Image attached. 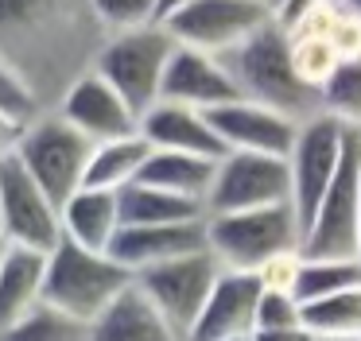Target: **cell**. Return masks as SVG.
I'll return each mask as SVG.
<instances>
[{"mask_svg": "<svg viewBox=\"0 0 361 341\" xmlns=\"http://www.w3.org/2000/svg\"><path fill=\"white\" fill-rule=\"evenodd\" d=\"M218 275H221V264L210 256V248H202V252H190V256H179V260L156 264L148 271H136V287L167 318V326L187 341L206 299H210L214 283H218Z\"/></svg>", "mask_w": 361, "mask_h": 341, "instance_id": "ba28073f", "label": "cell"}, {"mask_svg": "<svg viewBox=\"0 0 361 341\" xmlns=\"http://www.w3.org/2000/svg\"><path fill=\"white\" fill-rule=\"evenodd\" d=\"M268 4H272V0H268Z\"/></svg>", "mask_w": 361, "mask_h": 341, "instance_id": "b9f144b4", "label": "cell"}, {"mask_svg": "<svg viewBox=\"0 0 361 341\" xmlns=\"http://www.w3.org/2000/svg\"><path fill=\"white\" fill-rule=\"evenodd\" d=\"M24 132H27V124H20L16 116H8V113H0V159H12V155H16Z\"/></svg>", "mask_w": 361, "mask_h": 341, "instance_id": "836d02e7", "label": "cell"}, {"mask_svg": "<svg viewBox=\"0 0 361 341\" xmlns=\"http://www.w3.org/2000/svg\"><path fill=\"white\" fill-rule=\"evenodd\" d=\"M86 341H183V337L167 326V318L148 302V294L133 283L86 330Z\"/></svg>", "mask_w": 361, "mask_h": 341, "instance_id": "44dd1931", "label": "cell"}, {"mask_svg": "<svg viewBox=\"0 0 361 341\" xmlns=\"http://www.w3.org/2000/svg\"><path fill=\"white\" fill-rule=\"evenodd\" d=\"M121 225H125V217H121V194H113V190L82 186L63 206V237H71L74 244L90 248V252H109Z\"/></svg>", "mask_w": 361, "mask_h": 341, "instance_id": "ffe728a7", "label": "cell"}, {"mask_svg": "<svg viewBox=\"0 0 361 341\" xmlns=\"http://www.w3.org/2000/svg\"><path fill=\"white\" fill-rule=\"evenodd\" d=\"M0 113L16 116L20 124H32V120H39V116L47 113L43 101L35 97V89L8 66V62H0Z\"/></svg>", "mask_w": 361, "mask_h": 341, "instance_id": "4dcf8cb0", "label": "cell"}, {"mask_svg": "<svg viewBox=\"0 0 361 341\" xmlns=\"http://www.w3.org/2000/svg\"><path fill=\"white\" fill-rule=\"evenodd\" d=\"M133 283L136 275L128 268H121L109 252H90V248L74 244L71 237H63L47 252L43 302L55 306L63 318H71L74 326L90 330Z\"/></svg>", "mask_w": 361, "mask_h": 341, "instance_id": "3957f363", "label": "cell"}, {"mask_svg": "<svg viewBox=\"0 0 361 341\" xmlns=\"http://www.w3.org/2000/svg\"><path fill=\"white\" fill-rule=\"evenodd\" d=\"M214 175H218V163L214 159L152 147V155H148V163H144V170H140L136 182L159 186V190H167V194H179V198H190V202H202L206 206L210 186H214Z\"/></svg>", "mask_w": 361, "mask_h": 341, "instance_id": "7402d4cb", "label": "cell"}, {"mask_svg": "<svg viewBox=\"0 0 361 341\" xmlns=\"http://www.w3.org/2000/svg\"><path fill=\"white\" fill-rule=\"evenodd\" d=\"M249 341H314V333L307 326H295V330H252Z\"/></svg>", "mask_w": 361, "mask_h": 341, "instance_id": "e575fe53", "label": "cell"}, {"mask_svg": "<svg viewBox=\"0 0 361 341\" xmlns=\"http://www.w3.org/2000/svg\"><path fill=\"white\" fill-rule=\"evenodd\" d=\"M206 248V221H187V225H121L109 256L136 271H148L156 264L179 260V256L202 252Z\"/></svg>", "mask_w": 361, "mask_h": 341, "instance_id": "e0dca14e", "label": "cell"}, {"mask_svg": "<svg viewBox=\"0 0 361 341\" xmlns=\"http://www.w3.org/2000/svg\"><path fill=\"white\" fill-rule=\"evenodd\" d=\"M218 58L226 62L229 78L245 101L268 105L299 124L322 113V97L299 78L295 62H291V35L276 20Z\"/></svg>", "mask_w": 361, "mask_h": 341, "instance_id": "7a4b0ae2", "label": "cell"}, {"mask_svg": "<svg viewBox=\"0 0 361 341\" xmlns=\"http://www.w3.org/2000/svg\"><path fill=\"white\" fill-rule=\"evenodd\" d=\"M148 155H152V144L140 136V132H136V136H128V140H109V144H97L94 147V159H90V170H86V186L121 194L125 186H133L136 178H140Z\"/></svg>", "mask_w": 361, "mask_h": 341, "instance_id": "cb8c5ba5", "label": "cell"}, {"mask_svg": "<svg viewBox=\"0 0 361 341\" xmlns=\"http://www.w3.org/2000/svg\"><path fill=\"white\" fill-rule=\"evenodd\" d=\"M303 322L314 337H350L361 341V287H350L342 294L307 302Z\"/></svg>", "mask_w": 361, "mask_h": 341, "instance_id": "484cf974", "label": "cell"}, {"mask_svg": "<svg viewBox=\"0 0 361 341\" xmlns=\"http://www.w3.org/2000/svg\"><path fill=\"white\" fill-rule=\"evenodd\" d=\"M0 240L35 252H51L63 240V209L43 194L16 155L0 159Z\"/></svg>", "mask_w": 361, "mask_h": 341, "instance_id": "8fae6325", "label": "cell"}, {"mask_svg": "<svg viewBox=\"0 0 361 341\" xmlns=\"http://www.w3.org/2000/svg\"><path fill=\"white\" fill-rule=\"evenodd\" d=\"M330 0H276L272 4V16H276V23H280L283 31H295L299 23H307L319 8H326Z\"/></svg>", "mask_w": 361, "mask_h": 341, "instance_id": "d6a6232c", "label": "cell"}, {"mask_svg": "<svg viewBox=\"0 0 361 341\" xmlns=\"http://www.w3.org/2000/svg\"><path fill=\"white\" fill-rule=\"evenodd\" d=\"M345 136L350 124H342L330 113H314L311 120L299 124L295 147L288 155L291 167V209H295L299 225L311 221L314 206L322 202L326 186L334 182L338 167H342V151H345Z\"/></svg>", "mask_w": 361, "mask_h": 341, "instance_id": "7c38bea8", "label": "cell"}, {"mask_svg": "<svg viewBox=\"0 0 361 341\" xmlns=\"http://www.w3.org/2000/svg\"><path fill=\"white\" fill-rule=\"evenodd\" d=\"M260 283L257 271H226L221 268L202 314L187 341H241L252 337L257 330V302H260Z\"/></svg>", "mask_w": 361, "mask_h": 341, "instance_id": "9a60e30c", "label": "cell"}, {"mask_svg": "<svg viewBox=\"0 0 361 341\" xmlns=\"http://www.w3.org/2000/svg\"><path fill=\"white\" fill-rule=\"evenodd\" d=\"M322 113L338 116L350 128H361V54L345 58L322 85Z\"/></svg>", "mask_w": 361, "mask_h": 341, "instance_id": "83f0119b", "label": "cell"}, {"mask_svg": "<svg viewBox=\"0 0 361 341\" xmlns=\"http://www.w3.org/2000/svg\"><path fill=\"white\" fill-rule=\"evenodd\" d=\"M237 97L241 93H237L233 78H229L226 62L218 54L195 51V46H175L167 74H164V97L159 101H175V105L210 113V108H221Z\"/></svg>", "mask_w": 361, "mask_h": 341, "instance_id": "2e32d148", "label": "cell"}, {"mask_svg": "<svg viewBox=\"0 0 361 341\" xmlns=\"http://www.w3.org/2000/svg\"><path fill=\"white\" fill-rule=\"evenodd\" d=\"M288 35H291V62H295L299 78L322 97V85L334 78V70L345 62V54L314 27H299V31H288Z\"/></svg>", "mask_w": 361, "mask_h": 341, "instance_id": "4316f807", "label": "cell"}, {"mask_svg": "<svg viewBox=\"0 0 361 341\" xmlns=\"http://www.w3.org/2000/svg\"><path fill=\"white\" fill-rule=\"evenodd\" d=\"M350 287H361V256H334V260H307L303 256L291 294L307 306V302L342 294Z\"/></svg>", "mask_w": 361, "mask_h": 341, "instance_id": "d4e9b609", "label": "cell"}, {"mask_svg": "<svg viewBox=\"0 0 361 341\" xmlns=\"http://www.w3.org/2000/svg\"><path fill=\"white\" fill-rule=\"evenodd\" d=\"M140 136L159 151H187V155H202V159L221 163L229 155V147L221 144V136L214 132L210 116L198 108L175 105V101H159L156 108L140 116Z\"/></svg>", "mask_w": 361, "mask_h": 341, "instance_id": "ac0fdd59", "label": "cell"}, {"mask_svg": "<svg viewBox=\"0 0 361 341\" xmlns=\"http://www.w3.org/2000/svg\"><path fill=\"white\" fill-rule=\"evenodd\" d=\"M94 140H86L74 124H66L55 108L27 124L24 140L16 147V159L27 167V175L43 186L59 209L86 186V170L94 159Z\"/></svg>", "mask_w": 361, "mask_h": 341, "instance_id": "8992f818", "label": "cell"}, {"mask_svg": "<svg viewBox=\"0 0 361 341\" xmlns=\"http://www.w3.org/2000/svg\"><path fill=\"white\" fill-rule=\"evenodd\" d=\"M303 225L291 206L241 209L206 217V248L226 271H264L272 260L299 252Z\"/></svg>", "mask_w": 361, "mask_h": 341, "instance_id": "277c9868", "label": "cell"}, {"mask_svg": "<svg viewBox=\"0 0 361 341\" xmlns=\"http://www.w3.org/2000/svg\"><path fill=\"white\" fill-rule=\"evenodd\" d=\"M291 206V167L280 155L257 151H229L218 163L206 217L210 213H241V209Z\"/></svg>", "mask_w": 361, "mask_h": 341, "instance_id": "30bf717a", "label": "cell"}, {"mask_svg": "<svg viewBox=\"0 0 361 341\" xmlns=\"http://www.w3.org/2000/svg\"><path fill=\"white\" fill-rule=\"evenodd\" d=\"M357 256H361V221H357Z\"/></svg>", "mask_w": 361, "mask_h": 341, "instance_id": "f35d334b", "label": "cell"}, {"mask_svg": "<svg viewBox=\"0 0 361 341\" xmlns=\"http://www.w3.org/2000/svg\"><path fill=\"white\" fill-rule=\"evenodd\" d=\"M338 4H342L345 12L353 16V20H361V0H338Z\"/></svg>", "mask_w": 361, "mask_h": 341, "instance_id": "8d00e7d4", "label": "cell"}, {"mask_svg": "<svg viewBox=\"0 0 361 341\" xmlns=\"http://www.w3.org/2000/svg\"><path fill=\"white\" fill-rule=\"evenodd\" d=\"M43 291H47V252L24 244L0 248V333L43 306Z\"/></svg>", "mask_w": 361, "mask_h": 341, "instance_id": "d6986e66", "label": "cell"}, {"mask_svg": "<svg viewBox=\"0 0 361 341\" xmlns=\"http://www.w3.org/2000/svg\"><path fill=\"white\" fill-rule=\"evenodd\" d=\"M210 124L221 136V144L229 151H257V155H280L288 159L291 147H295L299 136V120L276 113L268 105H257V101H229L221 108H210Z\"/></svg>", "mask_w": 361, "mask_h": 341, "instance_id": "5bb4252c", "label": "cell"}, {"mask_svg": "<svg viewBox=\"0 0 361 341\" xmlns=\"http://www.w3.org/2000/svg\"><path fill=\"white\" fill-rule=\"evenodd\" d=\"M175 46L179 43L171 39V31L164 23L121 31V35H109L102 43L94 70L128 101V108L136 116H144L164 97V74H167V62H171Z\"/></svg>", "mask_w": 361, "mask_h": 341, "instance_id": "5b68a950", "label": "cell"}, {"mask_svg": "<svg viewBox=\"0 0 361 341\" xmlns=\"http://www.w3.org/2000/svg\"><path fill=\"white\" fill-rule=\"evenodd\" d=\"M357 221H361V128H350L334 182L326 186L322 202L314 206L311 221L303 225L299 252L307 260H334L357 256Z\"/></svg>", "mask_w": 361, "mask_h": 341, "instance_id": "52a82bcc", "label": "cell"}, {"mask_svg": "<svg viewBox=\"0 0 361 341\" xmlns=\"http://www.w3.org/2000/svg\"><path fill=\"white\" fill-rule=\"evenodd\" d=\"M241 341H249V337H241Z\"/></svg>", "mask_w": 361, "mask_h": 341, "instance_id": "60d3db41", "label": "cell"}, {"mask_svg": "<svg viewBox=\"0 0 361 341\" xmlns=\"http://www.w3.org/2000/svg\"><path fill=\"white\" fill-rule=\"evenodd\" d=\"M303 322V302L291 291H276V287H264L257 302V330H295Z\"/></svg>", "mask_w": 361, "mask_h": 341, "instance_id": "1f68e13d", "label": "cell"}, {"mask_svg": "<svg viewBox=\"0 0 361 341\" xmlns=\"http://www.w3.org/2000/svg\"><path fill=\"white\" fill-rule=\"evenodd\" d=\"M55 113L63 116L66 124H74L86 140H94V144L128 140V136L140 132V116L128 108V101L121 97L97 70H86V74L63 93Z\"/></svg>", "mask_w": 361, "mask_h": 341, "instance_id": "4fadbf2b", "label": "cell"}, {"mask_svg": "<svg viewBox=\"0 0 361 341\" xmlns=\"http://www.w3.org/2000/svg\"><path fill=\"white\" fill-rule=\"evenodd\" d=\"M121 217L125 225H187V221H206L202 202L167 194L159 186L133 182L121 190Z\"/></svg>", "mask_w": 361, "mask_h": 341, "instance_id": "603a6c76", "label": "cell"}, {"mask_svg": "<svg viewBox=\"0 0 361 341\" xmlns=\"http://www.w3.org/2000/svg\"><path fill=\"white\" fill-rule=\"evenodd\" d=\"M78 333H86V330L43 302V306H35L24 322H16L12 330L0 333V341H78Z\"/></svg>", "mask_w": 361, "mask_h": 341, "instance_id": "f1b7e54d", "label": "cell"}, {"mask_svg": "<svg viewBox=\"0 0 361 341\" xmlns=\"http://www.w3.org/2000/svg\"><path fill=\"white\" fill-rule=\"evenodd\" d=\"M94 16L102 23L105 35H121V31L148 27L156 20V0H94Z\"/></svg>", "mask_w": 361, "mask_h": 341, "instance_id": "f546056e", "label": "cell"}, {"mask_svg": "<svg viewBox=\"0 0 361 341\" xmlns=\"http://www.w3.org/2000/svg\"><path fill=\"white\" fill-rule=\"evenodd\" d=\"M272 20L276 16L268 0H195L171 20H164V27L171 31L179 46L226 54L241 46L245 39H252L260 27H268Z\"/></svg>", "mask_w": 361, "mask_h": 341, "instance_id": "9c48e42d", "label": "cell"}, {"mask_svg": "<svg viewBox=\"0 0 361 341\" xmlns=\"http://www.w3.org/2000/svg\"><path fill=\"white\" fill-rule=\"evenodd\" d=\"M314 341H350V337H314Z\"/></svg>", "mask_w": 361, "mask_h": 341, "instance_id": "74e56055", "label": "cell"}, {"mask_svg": "<svg viewBox=\"0 0 361 341\" xmlns=\"http://www.w3.org/2000/svg\"><path fill=\"white\" fill-rule=\"evenodd\" d=\"M94 0H0V62L55 108L105 43Z\"/></svg>", "mask_w": 361, "mask_h": 341, "instance_id": "6da1fadb", "label": "cell"}, {"mask_svg": "<svg viewBox=\"0 0 361 341\" xmlns=\"http://www.w3.org/2000/svg\"><path fill=\"white\" fill-rule=\"evenodd\" d=\"M0 248H4V240H0Z\"/></svg>", "mask_w": 361, "mask_h": 341, "instance_id": "ab89813d", "label": "cell"}, {"mask_svg": "<svg viewBox=\"0 0 361 341\" xmlns=\"http://www.w3.org/2000/svg\"><path fill=\"white\" fill-rule=\"evenodd\" d=\"M187 4H195V0H156V20L164 23V20H171L175 12H183Z\"/></svg>", "mask_w": 361, "mask_h": 341, "instance_id": "d590c367", "label": "cell"}]
</instances>
